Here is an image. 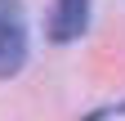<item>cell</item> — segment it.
<instances>
[{
	"mask_svg": "<svg viewBox=\"0 0 125 121\" xmlns=\"http://www.w3.org/2000/svg\"><path fill=\"white\" fill-rule=\"evenodd\" d=\"M27 63V27H22V5L0 0V76H13Z\"/></svg>",
	"mask_w": 125,
	"mask_h": 121,
	"instance_id": "6da1fadb",
	"label": "cell"
},
{
	"mask_svg": "<svg viewBox=\"0 0 125 121\" xmlns=\"http://www.w3.org/2000/svg\"><path fill=\"white\" fill-rule=\"evenodd\" d=\"M85 27H89V0H58V5H54V13H49V36L58 45L76 40Z\"/></svg>",
	"mask_w": 125,
	"mask_h": 121,
	"instance_id": "7a4b0ae2",
	"label": "cell"
}]
</instances>
